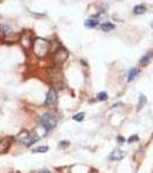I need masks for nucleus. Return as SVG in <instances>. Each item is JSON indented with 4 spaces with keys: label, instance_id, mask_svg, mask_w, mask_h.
<instances>
[{
    "label": "nucleus",
    "instance_id": "1",
    "mask_svg": "<svg viewBox=\"0 0 153 173\" xmlns=\"http://www.w3.org/2000/svg\"><path fill=\"white\" fill-rule=\"evenodd\" d=\"M50 43L43 38H36L32 43V48L36 55L43 58L50 52Z\"/></svg>",
    "mask_w": 153,
    "mask_h": 173
},
{
    "label": "nucleus",
    "instance_id": "13",
    "mask_svg": "<svg viewBox=\"0 0 153 173\" xmlns=\"http://www.w3.org/2000/svg\"><path fill=\"white\" fill-rule=\"evenodd\" d=\"M152 53H148V54H146V55H144L143 58H142L140 59V61H139V64L142 65V66H146V65L148 64V62H150V59H151V57H152Z\"/></svg>",
    "mask_w": 153,
    "mask_h": 173
},
{
    "label": "nucleus",
    "instance_id": "8",
    "mask_svg": "<svg viewBox=\"0 0 153 173\" xmlns=\"http://www.w3.org/2000/svg\"><path fill=\"white\" fill-rule=\"evenodd\" d=\"M10 145V138L5 137L0 141V152H5L6 150H8Z\"/></svg>",
    "mask_w": 153,
    "mask_h": 173
},
{
    "label": "nucleus",
    "instance_id": "12",
    "mask_svg": "<svg viewBox=\"0 0 153 173\" xmlns=\"http://www.w3.org/2000/svg\"><path fill=\"white\" fill-rule=\"evenodd\" d=\"M85 27L86 28H96L98 25V21L95 20V18H89V20L85 21Z\"/></svg>",
    "mask_w": 153,
    "mask_h": 173
},
{
    "label": "nucleus",
    "instance_id": "7",
    "mask_svg": "<svg viewBox=\"0 0 153 173\" xmlns=\"http://www.w3.org/2000/svg\"><path fill=\"white\" fill-rule=\"evenodd\" d=\"M125 156V154L122 151V150H114L113 152L111 154V156H109V159L111 160H120V159H122L123 157Z\"/></svg>",
    "mask_w": 153,
    "mask_h": 173
},
{
    "label": "nucleus",
    "instance_id": "4",
    "mask_svg": "<svg viewBox=\"0 0 153 173\" xmlns=\"http://www.w3.org/2000/svg\"><path fill=\"white\" fill-rule=\"evenodd\" d=\"M20 44L22 45L23 48H29L32 44V39H31V35L30 32H23L21 35V38H20Z\"/></svg>",
    "mask_w": 153,
    "mask_h": 173
},
{
    "label": "nucleus",
    "instance_id": "10",
    "mask_svg": "<svg viewBox=\"0 0 153 173\" xmlns=\"http://www.w3.org/2000/svg\"><path fill=\"white\" fill-rule=\"evenodd\" d=\"M146 12V6L145 5H137L134 8V13L137 14V15H140V14H144Z\"/></svg>",
    "mask_w": 153,
    "mask_h": 173
},
{
    "label": "nucleus",
    "instance_id": "14",
    "mask_svg": "<svg viewBox=\"0 0 153 173\" xmlns=\"http://www.w3.org/2000/svg\"><path fill=\"white\" fill-rule=\"evenodd\" d=\"M28 136H29L28 131H22V133L20 134V136H19V141L20 142H22V143H24V141L28 138Z\"/></svg>",
    "mask_w": 153,
    "mask_h": 173
},
{
    "label": "nucleus",
    "instance_id": "5",
    "mask_svg": "<svg viewBox=\"0 0 153 173\" xmlns=\"http://www.w3.org/2000/svg\"><path fill=\"white\" fill-rule=\"evenodd\" d=\"M56 104V92L54 90H50L47 92V96L46 99H45V105L47 106H54Z\"/></svg>",
    "mask_w": 153,
    "mask_h": 173
},
{
    "label": "nucleus",
    "instance_id": "9",
    "mask_svg": "<svg viewBox=\"0 0 153 173\" xmlns=\"http://www.w3.org/2000/svg\"><path fill=\"white\" fill-rule=\"evenodd\" d=\"M115 28V25L113 23H109V22H105V23H101L100 24V29L102 31H109V30H113Z\"/></svg>",
    "mask_w": 153,
    "mask_h": 173
},
{
    "label": "nucleus",
    "instance_id": "19",
    "mask_svg": "<svg viewBox=\"0 0 153 173\" xmlns=\"http://www.w3.org/2000/svg\"><path fill=\"white\" fill-rule=\"evenodd\" d=\"M137 140H138V136H137V135H134V136H131V137H130L128 141L131 143V142H134V141H137Z\"/></svg>",
    "mask_w": 153,
    "mask_h": 173
},
{
    "label": "nucleus",
    "instance_id": "11",
    "mask_svg": "<svg viewBox=\"0 0 153 173\" xmlns=\"http://www.w3.org/2000/svg\"><path fill=\"white\" fill-rule=\"evenodd\" d=\"M138 72L139 70L137 68H131V69H130L129 74H128V82H131V81L136 77V75L138 74Z\"/></svg>",
    "mask_w": 153,
    "mask_h": 173
},
{
    "label": "nucleus",
    "instance_id": "3",
    "mask_svg": "<svg viewBox=\"0 0 153 173\" xmlns=\"http://www.w3.org/2000/svg\"><path fill=\"white\" fill-rule=\"evenodd\" d=\"M67 57H68V52L63 47H60L59 50L55 51V53H54V57H53L54 64H56L58 66H60V65H62L63 62L66 61Z\"/></svg>",
    "mask_w": 153,
    "mask_h": 173
},
{
    "label": "nucleus",
    "instance_id": "2",
    "mask_svg": "<svg viewBox=\"0 0 153 173\" xmlns=\"http://www.w3.org/2000/svg\"><path fill=\"white\" fill-rule=\"evenodd\" d=\"M40 122H42V126L44 127L46 130H51V129H53L54 127L56 126L55 117H54L53 114H51V113H49V112L44 113V114L42 115Z\"/></svg>",
    "mask_w": 153,
    "mask_h": 173
},
{
    "label": "nucleus",
    "instance_id": "15",
    "mask_svg": "<svg viewBox=\"0 0 153 173\" xmlns=\"http://www.w3.org/2000/svg\"><path fill=\"white\" fill-rule=\"evenodd\" d=\"M145 103H146V98H145V96H143V95H142L140 98H139V103H138V107H137V110H138V111L140 110Z\"/></svg>",
    "mask_w": 153,
    "mask_h": 173
},
{
    "label": "nucleus",
    "instance_id": "17",
    "mask_svg": "<svg viewBox=\"0 0 153 173\" xmlns=\"http://www.w3.org/2000/svg\"><path fill=\"white\" fill-rule=\"evenodd\" d=\"M73 119L75 120V121H82V120L84 119V113H77V114H75L74 117H73Z\"/></svg>",
    "mask_w": 153,
    "mask_h": 173
},
{
    "label": "nucleus",
    "instance_id": "22",
    "mask_svg": "<svg viewBox=\"0 0 153 173\" xmlns=\"http://www.w3.org/2000/svg\"><path fill=\"white\" fill-rule=\"evenodd\" d=\"M3 34V29H1V25H0V35Z\"/></svg>",
    "mask_w": 153,
    "mask_h": 173
},
{
    "label": "nucleus",
    "instance_id": "16",
    "mask_svg": "<svg viewBox=\"0 0 153 173\" xmlns=\"http://www.w3.org/2000/svg\"><path fill=\"white\" fill-rule=\"evenodd\" d=\"M49 150V147H38L33 150V152H39V154H44Z\"/></svg>",
    "mask_w": 153,
    "mask_h": 173
},
{
    "label": "nucleus",
    "instance_id": "18",
    "mask_svg": "<svg viewBox=\"0 0 153 173\" xmlns=\"http://www.w3.org/2000/svg\"><path fill=\"white\" fill-rule=\"evenodd\" d=\"M97 98L99 99V100H106L107 99V94L106 92H99V94L97 95Z\"/></svg>",
    "mask_w": 153,
    "mask_h": 173
},
{
    "label": "nucleus",
    "instance_id": "20",
    "mask_svg": "<svg viewBox=\"0 0 153 173\" xmlns=\"http://www.w3.org/2000/svg\"><path fill=\"white\" fill-rule=\"evenodd\" d=\"M117 141H120V142H124V138H123L122 136H119V137H117Z\"/></svg>",
    "mask_w": 153,
    "mask_h": 173
},
{
    "label": "nucleus",
    "instance_id": "6",
    "mask_svg": "<svg viewBox=\"0 0 153 173\" xmlns=\"http://www.w3.org/2000/svg\"><path fill=\"white\" fill-rule=\"evenodd\" d=\"M39 138H40V136H38L37 131H33V133L29 134L28 138H27V140L24 141L23 144L26 145V147H30V145H32L33 143H36L37 141H39Z\"/></svg>",
    "mask_w": 153,
    "mask_h": 173
},
{
    "label": "nucleus",
    "instance_id": "21",
    "mask_svg": "<svg viewBox=\"0 0 153 173\" xmlns=\"http://www.w3.org/2000/svg\"><path fill=\"white\" fill-rule=\"evenodd\" d=\"M40 173H50V172H49V171H46V170H45V171H42Z\"/></svg>",
    "mask_w": 153,
    "mask_h": 173
}]
</instances>
